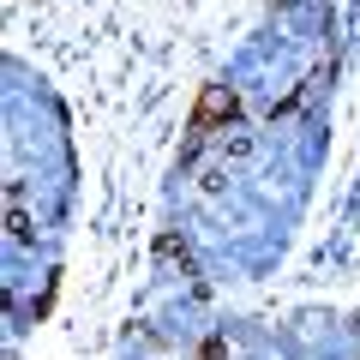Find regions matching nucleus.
Here are the masks:
<instances>
[{
    "mask_svg": "<svg viewBox=\"0 0 360 360\" xmlns=\"http://www.w3.org/2000/svg\"><path fill=\"white\" fill-rule=\"evenodd\" d=\"M234 115H240V96H234L229 84H205V96H198V108H193V132L205 139V132L229 127Z\"/></svg>",
    "mask_w": 360,
    "mask_h": 360,
    "instance_id": "1",
    "label": "nucleus"
},
{
    "mask_svg": "<svg viewBox=\"0 0 360 360\" xmlns=\"http://www.w3.org/2000/svg\"><path fill=\"white\" fill-rule=\"evenodd\" d=\"M13 240H30V217H25V205H13Z\"/></svg>",
    "mask_w": 360,
    "mask_h": 360,
    "instance_id": "2",
    "label": "nucleus"
}]
</instances>
